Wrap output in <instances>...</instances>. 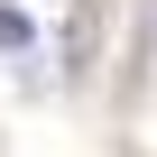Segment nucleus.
Instances as JSON below:
<instances>
[{"instance_id": "f257e3e1", "label": "nucleus", "mask_w": 157, "mask_h": 157, "mask_svg": "<svg viewBox=\"0 0 157 157\" xmlns=\"http://www.w3.org/2000/svg\"><path fill=\"white\" fill-rule=\"evenodd\" d=\"M56 56H65V65H83V56H93V10H74V28L56 37Z\"/></svg>"}, {"instance_id": "f03ea898", "label": "nucleus", "mask_w": 157, "mask_h": 157, "mask_svg": "<svg viewBox=\"0 0 157 157\" xmlns=\"http://www.w3.org/2000/svg\"><path fill=\"white\" fill-rule=\"evenodd\" d=\"M0 46H28V10H0Z\"/></svg>"}]
</instances>
